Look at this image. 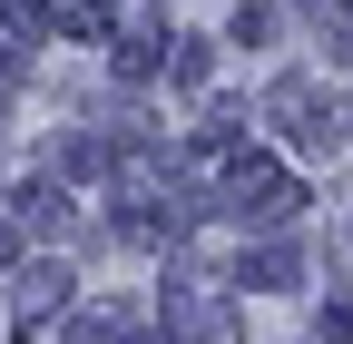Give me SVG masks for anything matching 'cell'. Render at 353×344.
Here are the masks:
<instances>
[{"label":"cell","instance_id":"1","mask_svg":"<svg viewBox=\"0 0 353 344\" xmlns=\"http://www.w3.org/2000/svg\"><path fill=\"white\" fill-rule=\"evenodd\" d=\"M59 285H69L59 266H30V276H20V305H30V315H39V305H59Z\"/></svg>","mask_w":353,"mask_h":344},{"label":"cell","instance_id":"2","mask_svg":"<svg viewBox=\"0 0 353 344\" xmlns=\"http://www.w3.org/2000/svg\"><path fill=\"white\" fill-rule=\"evenodd\" d=\"M324 334H334V344H353V295H343L334 315H324Z\"/></svg>","mask_w":353,"mask_h":344}]
</instances>
